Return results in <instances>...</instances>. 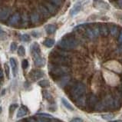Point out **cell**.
<instances>
[{"instance_id":"1","label":"cell","mask_w":122,"mask_h":122,"mask_svg":"<svg viewBox=\"0 0 122 122\" xmlns=\"http://www.w3.org/2000/svg\"><path fill=\"white\" fill-rule=\"evenodd\" d=\"M49 75L52 78H59L61 76L67 75L70 71V68L68 66L57 65H49L48 66Z\"/></svg>"},{"instance_id":"2","label":"cell","mask_w":122,"mask_h":122,"mask_svg":"<svg viewBox=\"0 0 122 122\" xmlns=\"http://www.w3.org/2000/svg\"><path fill=\"white\" fill-rule=\"evenodd\" d=\"M50 61L53 65L64 66H68L71 63V60L68 57L62 56V55L55 53V51H52L51 54L50 55Z\"/></svg>"},{"instance_id":"3","label":"cell","mask_w":122,"mask_h":122,"mask_svg":"<svg viewBox=\"0 0 122 122\" xmlns=\"http://www.w3.org/2000/svg\"><path fill=\"white\" fill-rule=\"evenodd\" d=\"M58 47L61 49L71 50L74 49L78 45V41L72 37H67L62 39L58 44Z\"/></svg>"},{"instance_id":"4","label":"cell","mask_w":122,"mask_h":122,"mask_svg":"<svg viewBox=\"0 0 122 122\" xmlns=\"http://www.w3.org/2000/svg\"><path fill=\"white\" fill-rule=\"evenodd\" d=\"M86 87L83 83H78L71 90V97L73 100H77L85 95Z\"/></svg>"},{"instance_id":"5","label":"cell","mask_w":122,"mask_h":122,"mask_svg":"<svg viewBox=\"0 0 122 122\" xmlns=\"http://www.w3.org/2000/svg\"><path fill=\"white\" fill-rule=\"evenodd\" d=\"M89 2H90V0H78V1L76 2L74 4V5L72 6V8L70 11L71 15L75 16L81 10L83 5L87 4V3H88Z\"/></svg>"},{"instance_id":"6","label":"cell","mask_w":122,"mask_h":122,"mask_svg":"<svg viewBox=\"0 0 122 122\" xmlns=\"http://www.w3.org/2000/svg\"><path fill=\"white\" fill-rule=\"evenodd\" d=\"M86 33L87 36L90 39H94V38H96L99 35V27L97 26H93V27H90L88 28L86 30Z\"/></svg>"},{"instance_id":"7","label":"cell","mask_w":122,"mask_h":122,"mask_svg":"<svg viewBox=\"0 0 122 122\" xmlns=\"http://www.w3.org/2000/svg\"><path fill=\"white\" fill-rule=\"evenodd\" d=\"M29 78L32 81H36L44 76V72L41 70H33L29 73Z\"/></svg>"},{"instance_id":"8","label":"cell","mask_w":122,"mask_h":122,"mask_svg":"<svg viewBox=\"0 0 122 122\" xmlns=\"http://www.w3.org/2000/svg\"><path fill=\"white\" fill-rule=\"evenodd\" d=\"M71 80V76L68 75H65L63 76H61L59 78H58L57 84L59 87L61 88H65V87L68 85Z\"/></svg>"},{"instance_id":"9","label":"cell","mask_w":122,"mask_h":122,"mask_svg":"<svg viewBox=\"0 0 122 122\" xmlns=\"http://www.w3.org/2000/svg\"><path fill=\"white\" fill-rule=\"evenodd\" d=\"M31 52L32 54L33 58L41 56V50H40V47L39 43L37 42H33L31 45Z\"/></svg>"},{"instance_id":"10","label":"cell","mask_w":122,"mask_h":122,"mask_svg":"<svg viewBox=\"0 0 122 122\" xmlns=\"http://www.w3.org/2000/svg\"><path fill=\"white\" fill-rule=\"evenodd\" d=\"M19 20H20V15H19V13L16 12L9 18V19L8 21V25L10 26L16 25L17 24L19 23Z\"/></svg>"},{"instance_id":"11","label":"cell","mask_w":122,"mask_h":122,"mask_svg":"<svg viewBox=\"0 0 122 122\" xmlns=\"http://www.w3.org/2000/svg\"><path fill=\"white\" fill-rule=\"evenodd\" d=\"M9 62H10V65H11V67L12 69L13 75L15 77L17 74H18V64H17V61L14 58H11L9 60Z\"/></svg>"},{"instance_id":"12","label":"cell","mask_w":122,"mask_h":122,"mask_svg":"<svg viewBox=\"0 0 122 122\" xmlns=\"http://www.w3.org/2000/svg\"><path fill=\"white\" fill-rule=\"evenodd\" d=\"M33 59H34L35 65L37 66V67H42V66L45 65V59L42 57H41V56H39V57L34 58Z\"/></svg>"},{"instance_id":"13","label":"cell","mask_w":122,"mask_h":122,"mask_svg":"<svg viewBox=\"0 0 122 122\" xmlns=\"http://www.w3.org/2000/svg\"><path fill=\"white\" fill-rule=\"evenodd\" d=\"M10 14V10L8 9H3L0 10V21L7 19Z\"/></svg>"},{"instance_id":"14","label":"cell","mask_w":122,"mask_h":122,"mask_svg":"<svg viewBox=\"0 0 122 122\" xmlns=\"http://www.w3.org/2000/svg\"><path fill=\"white\" fill-rule=\"evenodd\" d=\"M45 8L48 9V11L51 14H55L57 12V8L55 7V5L51 4V3H48V2L45 3Z\"/></svg>"},{"instance_id":"15","label":"cell","mask_w":122,"mask_h":122,"mask_svg":"<svg viewBox=\"0 0 122 122\" xmlns=\"http://www.w3.org/2000/svg\"><path fill=\"white\" fill-rule=\"evenodd\" d=\"M27 114V107L25 106H22L19 109L18 112H17V117H22L24 116H25Z\"/></svg>"},{"instance_id":"16","label":"cell","mask_w":122,"mask_h":122,"mask_svg":"<svg viewBox=\"0 0 122 122\" xmlns=\"http://www.w3.org/2000/svg\"><path fill=\"white\" fill-rule=\"evenodd\" d=\"M86 97H85V95L79 97L78 99L76 100V104H77V106H78L79 107H85V104H86Z\"/></svg>"},{"instance_id":"17","label":"cell","mask_w":122,"mask_h":122,"mask_svg":"<svg viewBox=\"0 0 122 122\" xmlns=\"http://www.w3.org/2000/svg\"><path fill=\"white\" fill-rule=\"evenodd\" d=\"M40 16L39 15V13L37 12H32L31 15V22H32V24H36L39 22Z\"/></svg>"},{"instance_id":"18","label":"cell","mask_w":122,"mask_h":122,"mask_svg":"<svg viewBox=\"0 0 122 122\" xmlns=\"http://www.w3.org/2000/svg\"><path fill=\"white\" fill-rule=\"evenodd\" d=\"M45 31H46V32L48 34H52L56 31V26L53 25V24L48 25L46 27H45Z\"/></svg>"},{"instance_id":"19","label":"cell","mask_w":122,"mask_h":122,"mask_svg":"<svg viewBox=\"0 0 122 122\" xmlns=\"http://www.w3.org/2000/svg\"><path fill=\"white\" fill-rule=\"evenodd\" d=\"M99 32L102 34V36H106L108 34V29H107V27L105 25H102L99 27Z\"/></svg>"},{"instance_id":"20","label":"cell","mask_w":122,"mask_h":122,"mask_svg":"<svg viewBox=\"0 0 122 122\" xmlns=\"http://www.w3.org/2000/svg\"><path fill=\"white\" fill-rule=\"evenodd\" d=\"M61 102L67 109L70 110V111H74V107H73V106L65 98H64V97H62L61 98Z\"/></svg>"},{"instance_id":"21","label":"cell","mask_w":122,"mask_h":122,"mask_svg":"<svg viewBox=\"0 0 122 122\" xmlns=\"http://www.w3.org/2000/svg\"><path fill=\"white\" fill-rule=\"evenodd\" d=\"M39 11L42 14V15L45 16V17H48L50 15V12L48 11V9L45 8V6H42V5H40L39 6Z\"/></svg>"},{"instance_id":"22","label":"cell","mask_w":122,"mask_h":122,"mask_svg":"<svg viewBox=\"0 0 122 122\" xmlns=\"http://www.w3.org/2000/svg\"><path fill=\"white\" fill-rule=\"evenodd\" d=\"M55 41L54 39H48L46 40H45L44 45H45V46L47 47V48H51L55 45Z\"/></svg>"},{"instance_id":"23","label":"cell","mask_w":122,"mask_h":122,"mask_svg":"<svg viewBox=\"0 0 122 122\" xmlns=\"http://www.w3.org/2000/svg\"><path fill=\"white\" fill-rule=\"evenodd\" d=\"M39 85L43 88H46L50 86V82L48 80H41L39 81Z\"/></svg>"},{"instance_id":"24","label":"cell","mask_w":122,"mask_h":122,"mask_svg":"<svg viewBox=\"0 0 122 122\" xmlns=\"http://www.w3.org/2000/svg\"><path fill=\"white\" fill-rule=\"evenodd\" d=\"M117 32H118V29L116 25H112L110 27V32L113 36H116L117 34Z\"/></svg>"},{"instance_id":"25","label":"cell","mask_w":122,"mask_h":122,"mask_svg":"<svg viewBox=\"0 0 122 122\" xmlns=\"http://www.w3.org/2000/svg\"><path fill=\"white\" fill-rule=\"evenodd\" d=\"M18 55L21 57H22V56H24V55H25V48H24V46H22V45H20V46L19 47V48H18Z\"/></svg>"},{"instance_id":"26","label":"cell","mask_w":122,"mask_h":122,"mask_svg":"<svg viewBox=\"0 0 122 122\" xmlns=\"http://www.w3.org/2000/svg\"><path fill=\"white\" fill-rule=\"evenodd\" d=\"M114 114H102V117L104 118V119L105 120H107V121H111V119H113L114 118Z\"/></svg>"},{"instance_id":"27","label":"cell","mask_w":122,"mask_h":122,"mask_svg":"<svg viewBox=\"0 0 122 122\" xmlns=\"http://www.w3.org/2000/svg\"><path fill=\"white\" fill-rule=\"evenodd\" d=\"M43 94V96L45 99H47L48 101H51L52 99V97H51V95L49 93V92H48L47 91H44V92H42Z\"/></svg>"},{"instance_id":"28","label":"cell","mask_w":122,"mask_h":122,"mask_svg":"<svg viewBox=\"0 0 122 122\" xmlns=\"http://www.w3.org/2000/svg\"><path fill=\"white\" fill-rule=\"evenodd\" d=\"M48 1L55 6H60L62 4V0H48Z\"/></svg>"},{"instance_id":"29","label":"cell","mask_w":122,"mask_h":122,"mask_svg":"<svg viewBox=\"0 0 122 122\" xmlns=\"http://www.w3.org/2000/svg\"><path fill=\"white\" fill-rule=\"evenodd\" d=\"M21 39H22V40L23 41H25V42H29V41H30V36H29L28 34H24L22 36V37H21Z\"/></svg>"},{"instance_id":"30","label":"cell","mask_w":122,"mask_h":122,"mask_svg":"<svg viewBox=\"0 0 122 122\" xmlns=\"http://www.w3.org/2000/svg\"><path fill=\"white\" fill-rule=\"evenodd\" d=\"M28 24V16L25 13H24L22 15V25H25Z\"/></svg>"},{"instance_id":"31","label":"cell","mask_w":122,"mask_h":122,"mask_svg":"<svg viewBox=\"0 0 122 122\" xmlns=\"http://www.w3.org/2000/svg\"><path fill=\"white\" fill-rule=\"evenodd\" d=\"M22 67L23 69H26L28 67H29V61L26 59H24V60L22 61Z\"/></svg>"},{"instance_id":"32","label":"cell","mask_w":122,"mask_h":122,"mask_svg":"<svg viewBox=\"0 0 122 122\" xmlns=\"http://www.w3.org/2000/svg\"><path fill=\"white\" fill-rule=\"evenodd\" d=\"M17 107H18V104H12V105L10 106V107H9V113L12 114L14 112V111H15V108H16Z\"/></svg>"},{"instance_id":"33","label":"cell","mask_w":122,"mask_h":122,"mask_svg":"<svg viewBox=\"0 0 122 122\" xmlns=\"http://www.w3.org/2000/svg\"><path fill=\"white\" fill-rule=\"evenodd\" d=\"M17 49V44L15 42H12L11 45H10V51L12 52L15 51Z\"/></svg>"},{"instance_id":"34","label":"cell","mask_w":122,"mask_h":122,"mask_svg":"<svg viewBox=\"0 0 122 122\" xmlns=\"http://www.w3.org/2000/svg\"><path fill=\"white\" fill-rule=\"evenodd\" d=\"M6 36L5 32L2 29V28L0 27V39H4Z\"/></svg>"},{"instance_id":"35","label":"cell","mask_w":122,"mask_h":122,"mask_svg":"<svg viewBox=\"0 0 122 122\" xmlns=\"http://www.w3.org/2000/svg\"><path fill=\"white\" fill-rule=\"evenodd\" d=\"M32 35L35 38H39L41 36V34L39 32H38V31H33V32H32Z\"/></svg>"},{"instance_id":"36","label":"cell","mask_w":122,"mask_h":122,"mask_svg":"<svg viewBox=\"0 0 122 122\" xmlns=\"http://www.w3.org/2000/svg\"><path fill=\"white\" fill-rule=\"evenodd\" d=\"M4 67H5V70L6 76H7L8 78H9V65L5 63V64L4 65Z\"/></svg>"},{"instance_id":"37","label":"cell","mask_w":122,"mask_h":122,"mask_svg":"<svg viewBox=\"0 0 122 122\" xmlns=\"http://www.w3.org/2000/svg\"><path fill=\"white\" fill-rule=\"evenodd\" d=\"M38 116H40V117H51V114H44V113H41V114H39Z\"/></svg>"},{"instance_id":"38","label":"cell","mask_w":122,"mask_h":122,"mask_svg":"<svg viewBox=\"0 0 122 122\" xmlns=\"http://www.w3.org/2000/svg\"><path fill=\"white\" fill-rule=\"evenodd\" d=\"M71 122H83V120L81 119V118L75 117V118H73V119L71 121Z\"/></svg>"},{"instance_id":"39","label":"cell","mask_w":122,"mask_h":122,"mask_svg":"<svg viewBox=\"0 0 122 122\" xmlns=\"http://www.w3.org/2000/svg\"><path fill=\"white\" fill-rule=\"evenodd\" d=\"M27 122H36V119H35L34 117H29L27 119V121H26Z\"/></svg>"},{"instance_id":"40","label":"cell","mask_w":122,"mask_h":122,"mask_svg":"<svg viewBox=\"0 0 122 122\" xmlns=\"http://www.w3.org/2000/svg\"><path fill=\"white\" fill-rule=\"evenodd\" d=\"M118 41H119V42H122V31L120 34V36H119V39H118Z\"/></svg>"},{"instance_id":"41","label":"cell","mask_w":122,"mask_h":122,"mask_svg":"<svg viewBox=\"0 0 122 122\" xmlns=\"http://www.w3.org/2000/svg\"><path fill=\"white\" fill-rule=\"evenodd\" d=\"M2 77H3V72L2 70H0V79L2 78Z\"/></svg>"},{"instance_id":"42","label":"cell","mask_w":122,"mask_h":122,"mask_svg":"<svg viewBox=\"0 0 122 122\" xmlns=\"http://www.w3.org/2000/svg\"><path fill=\"white\" fill-rule=\"evenodd\" d=\"M117 3H118V5H119V6L122 7V0H119V1L117 2Z\"/></svg>"},{"instance_id":"43","label":"cell","mask_w":122,"mask_h":122,"mask_svg":"<svg viewBox=\"0 0 122 122\" xmlns=\"http://www.w3.org/2000/svg\"><path fill=\"white\" fill-rule=\"evenodd\" d=\"M109 122H122V121H121V120H115V121H111Z\"/></svg>"},{"instance_id":"44","label":"cell","mask_w":122,"mask_h":122,"mask_svg":"<svg viewBox=\"0 0 122 122\" xmlns=\"http://www.w3.org/2000/svg\"><path fill=\"white\" fill-rule=\"evenodd\" d=\"M2 112V107H0V113Z\"/></svg>"},{"instance_id":"45","label":"cell","mask_w":122,"mask_h":122,"mask_svg":"<svg viewBox=\"0 0 122 122\" xmlns=\"http://www.w3.org/2000/svg\"><path fill=\"white\" fill-rule=\"evenodd\" d=\"M95 1H96V2H97V1H101V0H95Z\"/></svg>"},{"instance_id":"46","label":"cell","mask_w":122,"mask_h":122,"mask_svg":"<svg viewBox=\"0 0 122 122\" xmlns=\"http://www.w3.org/2000/svg\"><path fill=\"white\" fill-rule=\"evenodd\" d=\"M121 22H122V18H121Z\"/></svg>"},{"instance_id":"47","label":"cell","mask_w":122,"mask_h":122,"mask_svg":"<svg viewBox=\"0 0 122 122\" xmlns=\"http://www.w3.org/2000/svg\"><path fill=\"white\" fill-rule=\"evenodd\" d=\"M52 122H55V121H52Z\"/></svg>"},{"instance_id":"48","label":"cell","mask_w":122,"mask_h":122,"mask_svg":"<svg viewBox=\"0 0 122 122\" xmlns=\"http://www.w3.org/2000/svg\"><path fill=\"white\" fill-rule=\"evenodd\" d=\"M21 122H22V121H21Z\"/></svg>"},{"instance_id":"49","label":"cell","mask_w":122,"mask_h":122,"mask_svg":"<svg viewBox=\"0 0 122 122\" xmlns=\"http://www.w3.org/2000/svg\"><path fill=\"white\" fill-rule=\"evenodd\" d=\"M0 85H1V84H0Z\"/></svg>"}]
</instances>
